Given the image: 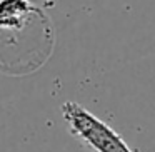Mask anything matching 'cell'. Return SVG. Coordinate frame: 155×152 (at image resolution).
<instances>
[{
    "instance_id": "cell-1",
    "label": "cell",
    "mask_w": 155,
    "mask_h": 152,
    "mask_svg": "<svg viewBox=\"0 0 155 152\" xmlns=\"http://www.w3.org/2000/svg\"><path fill=\"white\" fill-rule=\"evenodd\" d=\"M62 115L72 135L80 139L95 152H135L104 120L77 102L62 104Z\"/></svg>"
}]
</instances>
